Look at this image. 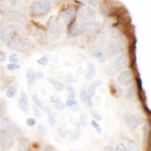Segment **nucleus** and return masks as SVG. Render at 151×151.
Listing matches in <instances>:
<instances>
[{
    "label": "nucleus",
    "mask_w": 151,
    "mask_h": 151,
    "mask_svg": "<svg viewBox=\"0 0 151 151\" xmlns=\"http://www.w3.org/2000/svg\"><path fill=\"white\" fill-rule=\"evenodd\" d=\"M128 55L125 53H122L119 57H117L112 63L108 65L106 69V74L108 76H114L118 72L125 69L128 65Z\"/></svg>",
    "instance_id": "obj_1"
},
{
    "label": "nucleus",
    "mask_w": 151,
    "mask_h": 151,
    "mask_svg": "<svg viewBox=\"0 0 151 151\" xmlns=\"http://www.w3.org/2000/svg\"><path fill=\"white\" fill-rule=\"evenodd\" d=\"M50 10V4L47 0H37L31 4V14L33 16H40L47 14Z\"/></svg>",
    "instance_id": "obj_2"
},
{
    "label": "nucleus",
    "mask_w": 151,
    "mask_h": 151,
    "mask_svg": "<svg viewBox=\"0 0 151 151\" xmlns=\"http://www.w3.org/2000/svg\"><path fill=\"white\" fill-rule=\"evenodd\" d=\"M16 33V26L14 24H8L5 27H3L0 30V40L4 43L8 45L12 40H14Z\"/></svg>",
    "instance_id": "obj_3"
},
{
    "label": "nucleus",
    "mask_w": 151,
    "mask_h": 151,
    "mask_svg": "<svg viewBox=\"0 0 151 151\" xmlns=\"http://www.w3.org/2000/svg\"><path fill=\"white\" fill-rule=\"evenodd\" d=\"M14 144V137L7 131L0 129V149L8 151Z\"/></svg>",
    "instance_id": "obj_4"
},
{
    "label": "nucleus",
    "mask_w": 151,
    "mask_h": 151,
    "mask_svg": "<svg viewBox=\"0 0 151 151\" xmlns=\"http://www.w3.org/2000/svg\"><path fill=\"white\" fill-rule=\"evenodd\" d=\"M1 129L7 131L8 133H10L13 137H17L19 139L23 138L22 132H21V131L11 122L10 119H8V118H4L3 120L1 121Z\"/></svg>",
    "instance_id": "obj_5"
},
{
    "label": "nucleus",
    "mask_w": 151,
    "mask_h": 151,
    "mask_svg": "<svg viewBox=\"0 0 151 151\" xmlns=\"http://www.w3.org/2000/svg\"><path fill=\"white\" fill-rule=\"evenodd\" d=\"M60 35V26L57 18L52 17L48 23V40L50 41H55Z\"/></svg>",
    "instance_id": "obj_6"
},
{
    "label": "nucleus",
    "mask_w": 151,
    "mask_h": 151,
    "mask_svg": "<svg viewBox=\"0 0 151 151\" xmlns=\"http://www.w3.org/2000/svg\"><path fill=\"white\" fill-rule=\"evenodd\" d=\"M78 18L82 22H89V21H95L96 18V12L91 7H84L80 8L78 11Z\"/></svg>",
    "instance_id": "obj_7"
},
{
    "label": "nucleus",
    "mask_w": 151,
    "mask_h": 151,
    "mask_svg": "<svg viewBox=\"0 0 151 151\" xmlns=\"http://www.w3.org/2000/svg\"><path fill=\"white\" fill-rule=\"evenodd\" d=\"M133 81V74L131 70H122L117 77V82L121 85L122 87H129L132 84Z\"/></svg>",
    "instance_id": "obj_8"
},
{
    "label": "nucleus",
    "mask_w": 151,
    "mask_h": 151,
    "mask_svg": "<svg viewBox=\"0 0 151 151\" xmlns=\"http://www.w3.org/2000/svg\"><path fill=\"white\" fill-rule=\"evenodd\" d=\"M124 48H125V42L122 40H114L113 42L109 45L108 52L111 55H118V53L123 52Z\"/></svg>",
    "instance_id": "obj_9"
},
{
    "label": "nucleus",
    "mask_w": 151,
    "mask_h": 151,
    "mask_svg": "<svg viewBox=\"0 0 151 151\" xmlns=\"http://www.w3.org/2000/svg\"><path fill=\"white\" fill-rule=\"evenodd\" d=\"M123 119H124V121H125L126 125L130 129H133V130H135L140 124L139 118L131 113H125L123 116Z\"/></svg>",
    "instance_id": "obj_10"
},
{
    "label": "nucleus",
    "mask_w": 151,
    "mask_h": 151,
    "mask_svg": "<svg viewBox=\"0 0 151 151\" xmlns=\"http://www.w3.org/2000/svg\"><path fill=\"white\" fill-rule=\"evenodd\" d=\"M7 45H8L11 50H16V52H25V50H27V47H28L27 43H26L25 41L16 40H12L11 42H9Z\"/></svg>",
    "instance_id": "obj_11"
},
{
    "label": "nucleus",
    "mask_w": 151,
    "mask_h": 151,
    "mask_svg": "<svg viewBox=\"0 0 151 151\" xmlns=\"http://www.w3.org/2000/svg\"><path fill=\"white\" fill-rule=\"evenodd\" d=\"M18 107L21 111L26 113L29 110V101H28V96L25 92H22L19 96L18 99Z\"/></svg>",
    "instance_id": "obj_12"
},
{
    "label": "nucleus",
    "mask_w": 151,
    "mask_h": 151,
    "mask_svg": "<svg viewBox=\"0 0 151 151\" xmlns=\"http://www.w3.org/2000/svg\"><path fill=\"white\" fill-rule=\"evenodd\" d=\"M76 14H77L76 8H74V7H69V8H67L65 11L62 12V15L60 16H62V19L64 22L70 23V21L76 17Z\"/></svg>",
    "instance_id": "obj_13"
},
{
    "label": "nucleus",
    "mask_w": 151,
    "mask_h": 151,
    "mask_svg": "<svg viewBox=\"0 0 151 151\" xmlns=\"http://www.w3.org/2000/svg\"><path fill=\"white\" fill-rule=\"evenodd\" d=\"M105 42H106V36H105L104 33H99V35H97L96 37L94 38V41H93L94 50H100L102 47H104Z\"/></svg>",
    "instance_id": "obj_14"
},
{
    "label": "nucleus",
    "mask_w": 151,
    "mask_h": 151,
    "mask_svg": "<svg viewBox=\"0 0 151 151\" xmlns=\"http://www.w3.org/2000/svg\"><path fill=\"white\" fill-rule=\"evenodd\" d=\"M83 27L89 35H95L98 31L99 23L96 21H89V22H83Z\"/></svg>",
    "instance_id": "obj_15"
},
{
    "label": "nucleus",
    "mask_w": 151,
    "mask_h": 151,
    "mask_svg": "<svg viewBox=\"0 0 151 151\" xmlns=\"http://www.w3.org/2000/svg\"><path fill=\"white\" fill-rule=\"evenodd\" d=\"M47 83H50V85L53 87V89L58 92H63L65 90V85L63 84L62 82H60L58 80H55L53 78H47Z\"/></svg>",
    "instance_id": "obj_16"
},
{
    "label": "nucleus",
    "mask_w": 151,
    "mask_h": 151,
    "mask_svg": "<svg viewBox=\"0 0 151 151\" xmlns=\"http://www.w3.org/2000/svg\"><path fill=\"white\" fill-rule=\"evenodd\" d=\"M100 85H102L101 81H95V82L92 83V84L90 85L88 91H87L88 97H90L91 99H93V97L95 96V94H96V91H97V89H98V87L100 86Z\"/></svg>",
    "instance_id": "obj_17"
},
{
    "label": "nucleus",
    "mask_w": 151,
    "mask_h": 151,
    "mask_svg": "<svg viewBox=\"0 0 151 151\" xmlns=\"http://www.w3.org/2000/svg\"><path fill=\"white\" fill-rule=\"evenodd\" d=\"M96 76V69H95V65L92 63H89L87 65V72L85 75L86 80H92L94 79V77Z\"/></svg>",
    "instance_id": "obj_18"
},
{
    "label": "nucleus",
    "mask_w": 151,
    "mask_h": 151,
    "mask_svg": "<svg viewBox=\"0 0 151 151\" xmlns=\"http://www.w3.org/2000/svg\"><path fill=\"white\" fill-rule=\"evenodd\" d=\"M6 18L8 19L9 21H12V22H16L19 19L21 18V13L17 11H9L6 13Z\"/></svg>",
    "instance_id": "obj_19"
},
{
    "label": "nucleus",
    "mask_w": 151,
    "mask_h": 151,
    "mask_svg": "<svg viewBox=\"0 0 151 151\" xmlns=\"http://www.w3.org/2000/svg\"><path fill=\"white\" fill-rule=\"evenodd\" d=\"M108 35H109V37L111 38V40H121V32H120V30H118L117 28L115 27H112L109 29V31H108Z\"/></svg>",
    "instance_id": "obj_20"
},
{
    "label": "nucleus",
    "mask_w": 151,
    "mask_h": 151,
    "mask_svg": "<svg viewBox=\"0 0 151 151\" xmlns=\"http://www.w3.org/2000/svg\"><path fill=\"white\" fill-rule=\"evenodd\" d=\"M36 72L33 70H28L26 73V81L28 85H33L36 82Z\"/></svg>",
    "instance_id": "obj_21"
},
{
    "label": "nucleus",
    "mask_w": 151,
    "mask_h": 151,
    "mask_svg": "<svg viewBox=\"0 0 151 151\" xmlns=\"http://www.w3.org/2000/svg\"><path fill=\"white\" fill-rule=\"evenodd\" d=\"M52 103L55 104V107L58 110H64L65 109V103H63L60 98H58V97H52Z\"/></svg>",
    "instance_id": "obj_22"
},
{
    "label": "nucleus",
    "mask_w": 151,
    "mask_h": 151,
    "mask_svg": "<svg viewBox=\"0 0 151 151\" xmlns=\"http://www.w3.org/2000/svg\"><path fill=\"white\" fill-rule=\"evenodd\" d=\"M69 35L70 36H76L79 35V24L73 22L69 26Z\"/></svg>",
    "instance_id": "obj_23"
},
{
    "label": "nucleus",
    "mask_w": 151,
    "mask_h": 151,
    "mask_svg": "<svg viewBox=\"0 0 151 151\" xmlns=\"http://www.w3.org/2000/svg\"><path fill=\"white\" fill-rule=\"evenodd\" d=\"M127 150L128 151H141L139 145L133 140H129L128 143H127Z\"/></svg>",
    "instance_id": "obj_24"
},
{
    "label": "nucleus",
    "mask_w": 151,
    "mask_h": 151,
    "mask_svg": "<svg viewBox=\"0 0 151 151\" xmlns=\"http://www.w3.org/2000/svg\"><path fill=\"white\" fill-rule=\"evenodd\" d=\"M32 101L37 108L43 109V110H45V106H43V104H42V101H41L40 98L37 96V95H32Z\"/></svg>",
    "instance_id": "obj_25"
},
{
    "label": "nucleus",
    "mask_w": 151,
    "mask_h": 151,
    "mask_svg": "<svg viewBox=\"0 0 151 151\" xmlns=\"http://www.w3.org/2000/svg\"><path fill=\"white\" fill-rule=\"evenodd\" d=\"M16 93H17V90L15 87H9L6 91V97L7 98H14Z\"/></svg>",
    "instance_id": "obj_26"
},
{
    "label": "nucleus",
    "mask_w": 151,
    "mask_h": 151,
    "mask_svg": "<svg viewBox=\"0 0 151 151\" xmlns=\"http://www.w3.org/2000/svg\"><path fill=\"white\" fill-rule=\"evenodd\" d=\"M127 97L130 100H134V98H135V88L132 85H130L127 90Z\"/></svg>",
    "instance_id": "obj_27"
},
{
    "label": "nucleus",
    "mask_w": 151,
    "mask_h": 151,
    "mask_svg": "<svg viewBox=\"0 0 151 151\" xmlns=\"http://www.w3.org/2000/svg\"><path fill=\"white\" fill-rule=\"evenodd\" d=\"M95 57L102 63H104L105 60H106V55H105L104 52H102L101 50H96V52H95Z\"/></svg>",
    "instance_id": "obj_28"
},
{
    "label": "nucleus",
    "mask_w": 151,
    "mask_h": 151,
    "mask_svg": "<svg viewBox=\"0 0 151 151\" xmlns=\"http://www.w3.org/2000/svg\"><path fill=\"white\" fill-rule=\"evenodd\" d=\"M65 107H70V108H74V107H77L78 106V103L75 99H69L65 101Z\"/></svg>",
    "instance_id": "obj_29"
},
{
    "label": "nucleus",
    "mask_w": 151,
    "mask_h": 151,
    "mask_svg": "<svg viewBox=\"0 0 151 151\" xmlns=\"http://www.w3.org/2000/svg\"><path fill=\"white\" fill-rule=\"evenodd\" d=\"M91 125L93 126V128L98 133H102V128H101V126L99 125L98 121H96V120H94V119H92V120H91Z\"/></svg>",
    "instance_id": "obj_30"
},
{
    "label": "nucleus",
    "mask_w": 151,
    "mask_h": 151,
    "mask_svg": "<svg viewBox=\"0 0 151 151\" xmlns=\"http://www.w3.org/2000/svg\"><path fill=\"white\" fill-rule=\"evenodd\" d=\"M48 63V55H42L37 60V64L40 65H47Z\"/></svg>",
    "instance_id": "obj_31"
},
{
    "label": "nucleus",
    "mask_w": 151,
    "mask_h": 151,
    "mask_svg": "<svg viewBox=\"0 0 151 151\" xmlns=\"http://www.w3.org/2000/svg\"><path fill=\"white\" fill-rule=\"evenodd\" d=\"M80 98H81L83 103H85L87 105V101H88V94H87V90L83 89L80 93Z\"/></svg>",
    "instance_id": "obj_32"
},
{
    "label": "nucleus",
    "mask_w": 151,
    "mask_h": 151,
    "mask_svg": "<svg viewBox=\"0 0 151 151\" xmlns=\"http://www.w3.org/2000/svg\"><path fill=\"white\" fill-rule=\"evenodd\" d=\"M48 123L50 124L52 126H55V123H57V119H55V115L52 112L48 113Z\"/></svg>",
    "instance_id": "obj_33"
},
{
    "label": "nucleus",
    "mask_w": 151,
    "mask_h": 151,
    "mask_svg": "<svg viewBox=\"0 0 151 151\" xmlns=\"http://www.w3.org/2000/svg\"><path fill=\"white\" fill-rule=\"evenodd\" d=\"M91 114H92V116H93V119L96 121H101L102 119H103L102 116L99 114V111H97V110H91Z\"/></svg>",
    "instance_id": "obj_34"
},
{
    "label": "nucleus",
    "mask_w": 151,
    "mask_h": 151,
    "mask_svg": "<svg viewBox=\"0 0 151 151\" xmlns=\"http://www.w3.org/2000/svg\"><path fill=\"white\" fill-rule=\"evenodd\" d=\"M67 91H68V93H69L70 99H75L76 98V91L72 86H68Z\"/></svg>",
    "instance_id": "obj_35"
},
{
    "label": "nucleus",
    "mask_w": 151,
    "mask_h": 151,
    "mask_svg": "<svg viewBox=\"0 0 151 151\" xmlns=\"http://www.w3.org/2000/svg\"><path fill=\"white\" fill-rule=\"evenodd\" d=\"M19 68H20V65L17 63H10L9 65H7V70H15Z\"/></svg>",
    "instance_id": "obj_36"
},
{
    "label": "nucleus",
    "mask_w": 151,
    "mask_h": 151,
    "mask_svg": "<svg viewBox=\"0 0 151 151\" xmlns=\"http://www.w3.org/2000/svg\"><path fill=\"white\" fill-rule=\"evenodd\" d=\"M115 151H128L127 146L124 144V143H119V144L116 146Z\"/></svg>",
    "instance_id": "obj_37"
},
{
    "label": "nucleus",
    "mask_w": 151,
    "mask_h": 151,
    "mask_svg": "<svg viewBox=\"0 0 151 151\" xmlns=\"http://www.w3.org/2000/svg\"><path fill=\"white\" fill-rule=\"evenodd\" d=\"M6 110H7V108H6V104H5V102H1V104H0V116H3L4 114L6 113Z\"/></svg>",
    "instance_id": "obj_38"
},
{
    "label": "nucleus",
    "mask_w": 151,
    "mask_h": 151,
    "mask_svg": "<svg viewBox=\"0 0 151 151\" xmlns=\"http://www.w3.org/2000/svg\"><path fill=\"white\" fill-rule=\"evenodd\" d=\"M36 124V121L35 118H27L26 119V125L28 126V127H33Z\"/></svg>",
    "instance_id": "obj_39"
},
{
    "label": "nucleus",
    "mask_w": 151,
    "mask_h": 151,
    "mask_svg": "<svg viewBox=\"0 0 151 151\" xmlns=\"http://www.w3.org/2000/svg\"><path fill=\"white\" fill-rule=\"evenodd\" d=\"M18 60H19V58L15 53H13V55H11L10 57H9V62L10 63H17Z\"/></svg>",
    "instance_id": "obj_40"
},
{
    "label": "nucleus",
    "mask_w": 151,
    "mask_h": 151,
    "mask_svg": "<svg viewBox=\"0 0 151 151\" xmlns=\"http://www.w3.org/2000/svg\"><path fill=\"white\" fill-rule=\"evenodd\" d=\"M88 4H89L90 6L92 7H96L97 5H98L99 3V0H87Z\"/></svg>",
    "instance_id": "obj_41"
},
{
    "label": "nucleus",
    "mask_w": 151,
    "mask_h": 151,
    "mask_svg": "<svg viewBox=\"0 0 151 151\" xmlns=\"http://www.w3.org/2000/svg\"><path fill=\"white\" fill-rule=\"evenodd\" d=\"M6 55H5V52H2L1 50H0V62H4V60H6Z\"/></svg>",
    "instance_id": "obj_42"
},
{
    "label": "nucleus",
    "mask_w": 151,
    "mask_h": 151,
    "mask_svg": "<svg viewBox=\"0 0 151 151\" xmlns=\"http://www.w3.org/2000/svg\"><path fill=\"white\" fill-rule=\"evenodd\" d=\"M17 151H27V150H26V147H25V145H24L23 143H19Z\"/></svg>",
    "instance_id": "obj_43"
},
{
    "label": "nucleus",
    "mask_w": 151,
    "mask_h": 151,
    "mask_svg": "<svg viewBox=\"0 0 151 151\" xmlns=\"http://www.w3.org/2000/svg\"><path fill=\"white\" fill-rule=\"evenodd\" d=\"M104 151H115V148H113L112 146H105Z\"/></svg>",
    "instance_id": "obj_44"
},
{
    "label": "nucleus",
    "mask_w": 151,
    "mask_h": 151,
    "mask_svg": "<svg viewBox=\"0 0 151 151\" xmlns=\"http://www.w3.org/2000/svg\"><path fill=\"white\" fill-rule=\"evenodd\" d=\"M42 78H43V74H41V73H36V79L42 80Z\"/></svg>",
    "instance_id": "obj_45"
},
{
    "label": "nucleus",
    "mask_w": 151,
    "mask_h": 151,
    "mask_svg": "<svg viewBox=\"0 0 151 151\" xmlns=\"http://www.w3.org/2000/svg\"><path fill=\"white\" fill-rule=\"evenodd\" d=\"M45 151H57V149L55 147H52V146H47Z\"/></svg>",
    "instance_id": "obj_46"
},
{
    "label": "nucleus",
    "mask_w": 151,
    "mask_h": 151,
    "mask_svg": "<svg viewBox=\"0 0 151 151\" xmlns=\"http://www.w3.org/2000/svg\"><path fill=\"white\" fill-rule=\"evenodd\" d=\"M3 87H4V82L2 79H0V90L3 89Z\"/></svg>",
    "instance_id": "obj_47"
},
{
    "label": "nucleus",
    "mask_w": 151,
    "mask_h": 151,
    "mask_svg": "<svg viewBox=\"0 0 151 151\" xmlns=\"http://www.w3.org/2000/svg\"><path fill=\"white\" fill-rule=\"evenodd\" d=\"M7 1H8V2H9V3H10V4H15L16 2L18 1V0H7Z\"/></svg>",
    "instance_id": "obj_48"
},
{
    "label": "nucleus",
    "mask_w": 151,
    "mask_h": 151,
    "mask_svg": "<svg viewBox=\"0 0 151 151\" xmlns=\"http://www.w3.org/2000/svg\"><path fill=\"white\" fill-rule=\"evenodd\" d=\"M1 72H2V67L0 65V73H1Z\"/></svg>",
    "instance_id": "obj_49"
},
{
    "label": "nucleus",
    "mask_w": 151,
    "mask_h": 151,
    "mask_svg": "<svg viewBox=\"0 0 151 151\" xmlns=\"http://www.w3.org/2000/svg\"><path fill=\"white\" fill-rule=\"evenodd\" d=\"M70 151H82V150H70Z\"/></svg>",
    "instance_id": "obj_50"
},
{
    "label": "nucleus",
    "mask_w": 151,
    "mask_h": 151,
    "mask_svg": "<svg viewBox=\"0 0 151 151\" xmlns=\"http://www.w3.org/2000/svg\"><path fill=\"white\" fill-rule=\"evenodd\" d=\"M53 1H57V0H53Z\"/></svg>",
    "instance_id": "obj_51"
}]
</instances>
